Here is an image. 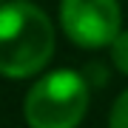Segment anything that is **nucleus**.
<instances>
[{
  "label": "nucleus",
  "instance_id": "obj_1",
  "mask_svg": "<svg viewBox=\"0 0 128 128\" xmlns=\"http://www.w3.org/2000/svg\"><path fill=\"white\" fill-rule=\"evenodd\" d=\"M57 48V32L32 0L0 3V77L28 80L46 71Z\"/></svg>",
  "mask_w": 128,
  "mask_h": 128
},
{
  "label": "nucleus",
  "instance_id": "obj_2",
  "mask_svg": "<svg viewBox=\"0 0 128 128\" xmlns=\"http://www.w3.org/2000/svg\"><path fill=\"white\" fill-rule=\"evenodd\" d=\"M88 102V80L74 68H54L26 91L23 117L28 128H80Z\"/></svg>",
  "mask_w": 128,
  "mask_h": 128
},
{
  "label": "nucleus",
  "instance_id": "obj_3",
  "mask_svg": "<svg viewBox=\"0 0 128 128\" xmlns=\"http://www.w3.org/2000/svg\"><path fill=\"white\" fill-rule=\"evenodd\" d=\"M60 28L77 48H108L122 32L120 0H60Z\"/></svg>",
  "mask_w": 128,
  "mask_h": 128
},
{
  "label": "nucleus",
  "instance_id": "obj_4",
  "mask_svg": "<svg viewBox=\"0 0 128 128\" xmlns=\"http://www.w3.org/2000/svg\"><path fill=\"white\" fill-rule=\"evenodd\" d=\"M108 48H111V63H114V68L128 77V28L114 37V43H111Z\"/></svg>",
  "mask_w": 128,
  "mask_h": 128
},
{
  "label": "nucleus",
  "instance_id": "obj_5",
  "mask_svg": "<svg viewBox=\"0 0 128 128\" xmlns=\"http://www.w3.org/2000/svg\"><path fill=\"white\" fill-rule=\"evenodd\" d=\"M108 128H128V88L114 100L108 111Z\"/></svg>",
  "mask_w": 128,
  "mask_h": 128
},
{
  "label": "nucleus",
  "instance_id": "obj_6",
  "mask_svg": "<svg viewBox=\"0 0 128 128\" xmlns=\"http://www.w3.org/2000/svg\"><path fill=\"white\" fill-rule=\"evenodd\" d=\"M0 3H3V0H0Z\"/></svg>",
  "mask_w": 128,
  "mask_h": 128
}]
</instances>
